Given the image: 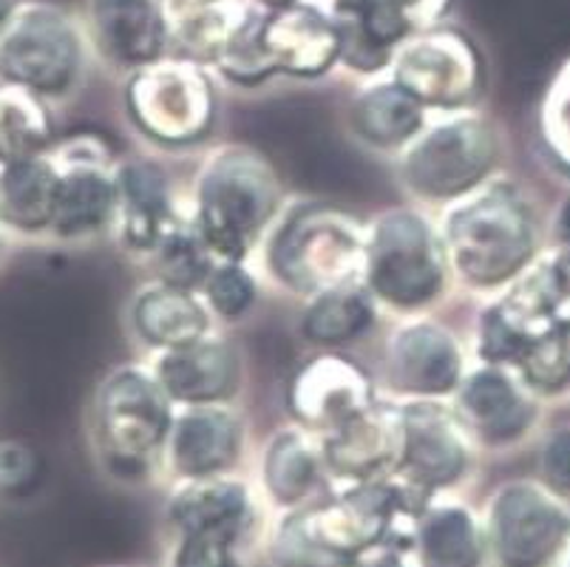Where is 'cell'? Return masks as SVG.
<instances>
[{"label": "cell", "instance_id": "6da1fadb", "mask_svg": "<svg viewBox=\"0 0 570 567\" xmlns=\"http://www.w3.org/2000/svg\"><path fill=\"white\" fill-rule=\"evenodd\" d=\"M438 225L454 284L485 299L514 284L542 253L537 202L505 174L440 207Z\"/></svg>", "mask_w": 570, "mask_h": 567}, {"label": "cell", "instance_id": "7a4b0ae2", "mask_svg": "<svg viewBox=\"0 0 570 567\" xmlns=\"http://www.w3.org/2000/svg\"><path fill=\"white\" fill-rule=\"evenodd\" d=\"M287 207L276 168L247 145H219L190 179L188 218L219 262H253Z\"/></svg>", "mask_w": 570, "mask_h": 567}, {"label": "cell", "instance_id": "3957f363", "mask_svg": "<svg viewBox=\"0 0 570 567\" xmlns=\"http://www.w3.org/2000/svg\"><path fill=\"white\" fill-rule=\"evenodd\" d=\"M176 405L148 361L119 363L97 383L88 434L106 475L126 486L163 480V449Z\"/></svg>", "mask_w": 570, "mask_h": 567}, {"label": "cell", "instance_id": "277c9868", "mask_svg": "<svg viewBox=\"0 0 570 567\" xmlns=\"http://www.w3.org/2000/svg\"><path fill=\"white\" fill-rule=\"evenodd\" d=\"M256 270L267 284L295 299L361 278L366 258V222L326 202L284 207L256 253Z\"/></svg>", "mask_w": 570, "mask_h": 567}, {"label": "cell", "instance_id": "5b68a950", "mask_svg": "<svg viewBox=\"0 0 570 567\" xmlns=\"http://www.w3.org/2000/svg\"><path fill=\"white\" fill-rule=\"evenodd\" d=\"M361 281L395 319L426 315L454 284L438 218L426 207H389L366 222V258Z\"/></svg>", "mask_w": 570, "mask_h": 567}, {"label": "cell", "instance_id": "8992f818", "mask_svg": "<svg viewBox=\"0 0 570 567\" xmlns=\"http://www.w3.org/2000/svg\"><path fill=\"white\" fill-rule=\"evenodd\" d=\"M502 134L480 108L432 114L395 156L397 182L423 207H445L500 174Z\"/></svg>", "mask_w": 570, "mask_h": 567}, {"label": "cell", "instance_id": "52a82bcc", "mask_svg": "<svg viewBox=\"0 0 570 567\" xmlns=\"http://www.w3.org/2000/svg\"><path fill=\"white\" fill-rule=\"evenodd\" d=\"M126 117L151 148H196L214 134L219 117L214 75L202 62L170 51L128 75Z\"/></svg>", "mask_w": 570, "mask_h": 567}, {"label": "cell", "instance_id": "ba28073f", "mask_svg": "<svg viewBox=\"0 0 570 567\" xmlns=\"http://www.w3.org/2000/svg\"><path fill=\"white\" fill-rule=\"evenodd\" d=\"M480 514L489 567H557L570 542V502L539 477L502 480Z\"/></svg>", "mask_w": 570, "mask_h": 567}, {"label": "cell", "instance_id": "9c48e42d", "mask_svg": "<svg viewBox=\"0 0 570 567\" xmlns=\"http://www.w3.org/2000/svg\"><path fill=\"white\" fill-rule=\"evenodd\" d=\"M86 71V35L63 9L29 0L0 26V80L63 100Z\"/></svg>", "mask_w": 570, "mask_h": 567}, {"label": "cell", "instance_id": "30bf717a", "mask_svg": "<svg viewBox=\"0 0 570 567\" xmlns=\"http://www.w3.org/2000/svg\"><path fill=\"white\" fill-rule=\"evenodd\" d=\"M403 454L395 477L423 499L463 493L474 480L480 446L452 398L401 400Z\"/></svg>", "mask_w": 570, "mask_h": 567}, {"label": "cell", "instance_id": "8fae6325", "mask_svg": "<svg viewBox=\"0 0 570 567\" xmlns=\"http://www.w3.org/2000/svg\"><path fill=\"white\" fill-rule=\"evenodd\" d=\"M60 187L49 238L82 244L102 238L117 222V154L100 131L66 134L51 148Z\"/></svg>", "mask_w": 570, "mask_h": 567}, {"label": "cell", "instance_id": "7c38bea8", "mask_svg": "<svg viewBox=\"0 0 570 567\" xmlns=\"http://www.w3.org/2000/svg\"><path fill=\"white\" fill-rule=\"evenodd\" d=\"M386 75L432 114L476 108L485 88L483 57L454 29L412 31L397 46Z\"/></svg>", "mask_w": 570, "mask_h": 567}, {"label": "cell", "instance_id": "4fadbf2b", "mask_svg": "<svg viewBox=\"0 0 570 567\" xmlns=\"http://www.w3.org/2000/svg\"><path fill=\"white\" fill-rule=\"evenodd\" d=\"M471 366L463 338L432 312L397 319L383 341L381 392L395 400L452 398Z\"/></svg>", "mask_w": 570, "mask_h": 567}, {"label": "cell", "instance_id": "5bb4252c", "mask_svg": "<svg viewBox=\"0 0 570 567\" xmlns=\"http://www.w3.org/2000/svg\"><path fill=\"white\" fill-rule=\"evenodd\" d=\"M163 522L168 537L216 534L250 550H262L269 511L256 482L233 471V475L170 482Z\"/></svg>", "mask_w": 570, "mask_h": 567}, {"label": "cell", "instance_id": "9a60e30c", "mask_svg": "<svg viewBox=\"0 0 570 567\" xmlns=\"http://www.w3.org/2000/svg\"><path fill=\"white\" fill-rule=\"evenodd\" d=\"M452 403L480 451H508L525 443L542 418V398L514 366L471 361Z\"/></svg>", "mask_w": 570, "mask_h": 567}, {"label": "cell", "instance_id": "2e32d148", "mask_svg": "<svg viewBox=\"0 0 570 567\" xmlns=\"http://www.w3.org/2000/svg\"><path fill=\"white\" fill-rule=\"evenodd\" d=\"M381 394L375 374L344 350H313L289 378L287 412L293 423L326 434L370 409Z\"/></svg>", "mask_w": 570, "mask_h": 567}, {"label": "cell", "instance_id": "e0dca14e", "mask_svg": "<svg viewBox=\"0 0 570 567\" xmlns=\"http://www.w3.org/2000/svg\"><path fill=\"white\" fill-rule=\"evenodd\" d=\"M321 437L326 491L395 477L403 454L401 400L381 394L370 409Z\"/></svg>", "mask_w": 570, "mask_h": 567}, {"label": "cell", "instance_id": "ac0fdd59", "mask_svg": "<svg viewBox=\"0 0 570 567\" xmlns=\"http://www.w3.org/2000/svg\"><path fill=\"white\" fill-rule=\"evenodd\" d=\"M117 187V222L111 236L126 256L145 262L157 244L188 218V196L179 194L174 176L154 156L119 159Z\"/></svg>", "mask_w": 570, "mask_h": 567}, {"label": "cell", "instance_id": "d6986e66", "mask_svg": "<svg viewBox=\"0 0 570 567\" xmlns=\"http://www.w3.org/2000/svg\"><path fill=\"white\" fill-rule=\"evenodd\" d=\"M247 449V423L236 403L179 405L163 449V480L183 482L238 471Z\"/></svg>", "mask_w": 570, "mask_h": 567}, {"label": "cell", "instance_id": "ffe728a7", "mask_svg": "<svg viewBox=\"0 0 570 567\" xmlns=\"http://www.w3.org/2000/svg\"><path fill=\"white\" fill-rule=\"evenodd\" d=\"M157 372L174 405L236 403L245 387V361L236 343L219 330L194 343L151 355Z\"/></svg>", "mask_w": 570, "mask_h": 567}, {"label": "cell", "instance_id": "44dd1931", "mask_svg": "<svg viewBox=\"0 0 570 567\" xmlns=\"http://www.w3.org/2000/svg\"><path fill=\"white\" fill-rule=\"evenodd\" d=\"M88 40L108 69L122 75L170 55L163 0H88Z\"/></svg>", "mask_w": 570, "mask_h": 567}, {"label": "cell", "instance_id": "7402d4cb", "mask_svg": "<svg viewBox=\"0 0 570 567\" xmlns=\"http://www.w3.org/2000/svg\"><path fill=\"white\" fill-rule=\"evenodd\" d=\"M406 556L414 567H489L483 514L463 493H438L417 508Z\"/></svg>", "mask_w": 570, "mask_h": 567}, {"label": "cell", "instance_id": "603a6c76", "mask_svg": "<svg viewBox=\"0 0 570 567\" xmlns=\"http://www.w3.org/2000/svg\"><path fill=\"white\" fill-rule=\"evenodd\" d=\"M256 488L269 514L293 511L326 493L321 437L298 423L273 431L258 454Z\"/></svg>", "mask_w": 570, "mask_h": 567}, {"label": "cell", "instance_id": "cb8c5ba5", "mask_svg": "<svg viewBox=\"0 0 570 567\" xmlns=\"http://www.w3.org/2000/svg\"><path fill=\"white\" fill-rule=\"evenodd\" d=\"M262 40L276 75L293 80H321L341 66V38L333 14L307 3H284L276 12H267Z\"/></svg>", "mask_w": 570, "mask_h": 567}, {"label": "cell", "instance_id": "d4e9b609", "mask_svg": "<svg viewBox=\"0 0 570 567\" xmlns=\"http://www.w3.org/2000/svg\"><path fill=\"white\" fill-rule=\"evenodd\" d=\"M330 14L341 38V66L361 80L386 75L397 46L417 31L397 0H335Z\"/></svg>", "mask_w": 570, "mask_h": 567}, {"label": "cell", "instance_id": "484cf974", "mask_svg": "<svg viewBox=\"0 0 570 567\" xmlns=\"http://www.w3.org/2000/svg\"><path fill=\"white\" fill-rule=\"evenodd\" d=\"M429 117L432 111L420 106L412 94L403 91L389 75L361 80L346 111L355 143L386 156L401 154L426 128Z\"/></svg>", "mask_w": 570, "mask_h": 567}, {"label": "cell", "instance_id": "4316f807", "mask_svg": "<svg viewBox=\"0 0 570 567\" xmlns=\"http://www.w3.org/2000/svg\"><path fill=\"white\" fill-rule=\"evenodd\" d=\"M216 324L219 321L202 293L170 287L154 278L139 287L128 304V326L151 355L199 341L216 332Z\"/></svg>", "mask_w": 570, "mask_h": 567}, {"label": "cell", "instance_id": "83f0119b", "mask_svg": "<svg viewBox=\"0 0 570 567\" xmlns=\"http://www.w3.org/2000/svg\"><path fill=\"white\" fill-rule=\"evenodd\" d=\"M57 187L60 168L51 150L0 165V231L18 238L49 236Z\"/></svg>", "mask_w": 570, "mask_h": 567}, {"label": "cell", "instance_id": "f1b7e54d", "mask_svg": "<svg viewBox=\"0 0 570 567\" xmlns=\"http://www.w3.org/2000/svg\"><path fill=\"white\" fill-rule=\"evenodd\" d=\"M383 310L361 278L304 301L298 332L313 350H346L372 335Z\"/></svg>", "mask_w": 570, "mask_h": 567}, {"label": "cell", "instance_id": "f546056e", "mask_svg": "<svg viewBox=\"0 0 570 567\" xmlns=\"http://www.w3.org/2000/svg\"><path fill=\"white\" fill-rule=\"evenodd\" d=\"M57 139L55 114L43 94L0 80V165L49 154Z\"/></svg>", "mask_w": 570, "mask_h": 567}, {"label": "cell", "instance_id": "4dcf8cb0", "mask_svg": "<svg viewBox=\"0 0 570 567\" xmlns=\"http://www.w3.org/2000/svg\"><path fill=\"white\" fill-rule=\"evenodd\" d=\"M514 369L542 400L570 394V312L528 338Z\"/></svg>", "mask_w": 570, "mask_h": 567}, {"label": "cell", "instance_id": "1f68e13d", "mask_svg": "<svg viewBox=\"0 0 570 567\" xmlns=\"http://www.w3.org/2000/svg\"><path fill=\"white\" fill-rule=\"evenodd\" d=\"M216 262L219 258L214 256V250L207 247L205 238L196 233V227L190 225V218L179 222L157 244L151 256L145 258L154 281H163V284H170V287L179 290H190V293H202L207 275L216 267Z\"/></svg>", "mask_w": 570, "mask_h": 567}, {"label": "cell", "instance_id": "d6a6232c", "mask_svg": "<svg viewBox=\"0 0 570 567\" xmlns=\"http://www.w3.org/2000/svg\"><path fill=\"white\" fill-rule=\"evenodd\" d=\"M258 295H262V275L253 262H216L202 287V299L219 324H236L250 315Z\"/></svg>", "mask_w": 570, "mask_h": 567}, {"label": "cell", "instance_id": "836d02e7", "mask_svg": "<svg viewBox=\"0 0 570 567\" xmlns=\"http://www.w3.org/2000/svg\"><path fill=\"white\" fill-rule=\"evenodd\" d=\"M539 134L551 154L553 165L570 176V60L553 75L542 108H539Z\"/></svg>", "mask_w": 570, "mask_h": 567}, {"label": "cell", "instance_id": "e575fe53", "mask_svg": "<svg viewBox=\"0 0 570 567\" xmlns=\"http://www.w3.org/2000/svg\"><path fill=\"white\" fill-rule=\"evenodd\" d=\"M253 550L216 534L168 537L165 567H250Z\"/></svg>", "mask_w": 570, "mask_h": 567}, {"label": "cell", "instance_id": "d590c367", "mask_svg": "<svg viewBox=\"0 0 570 567\" xmlns=\"http://www.w3.org/2000/svg\"><path fill=\"white\" fill-rule=\"evenodd\" d=\"M537 477L570 502V426H559L542 440Z\"/></svg>", "mask_w": 570, "mask_h": 567}, {"label": "cell", "instance_id": "8d00e7d4", "mask_svg": "<svg viewBox=\"0 0 570 567\" xmlns=\"http://www.w3.org/2000/svg\"><path fill=\"white\" fill-rule=\"evenodd\" d=\"M40 457L20 440H3L0 443V491L20 493L38 482Z\"/></svg>", "mask_w": 570, "mask_h": 567}, {"label": "cell", "instance_id": "74e56055", "mask_svg": "<svg viewBox=\"0 0 570 567\" xmlns=\"http://www.w3.org/2000/svg\"><path fill=\"white\" fill-rule=\"evenodd\" d=\"M341 567H414V565L406 556V550L397 548V545L392 542H381L361 550V554L346 559Z\"/></svg>", "mask_w": 570, "mask_h": 567}, {"label": "cell", "instance_id": "f35d334b", "mask_svg": "<svg viewBox=\"0 0 570 567\" xmlns=\"http://www.w3.org/2000/svg\"><path fill=\"white\" fill-rule=\"evenodd\" d=\"M14 7H18L14 0H0V26L7 23V18H9V14H12Z\"/></svg>", "mask_w": 570, "mask_h": 567}, {"label": "cell", "instance_id": "ab89813d", "mask_svg": "<svg viewBox=\"0 0 570 567\" xmlns=\"http://www.w3.org/2000/svg\"><path fill=\"white\" fill-rule=\"evenodd\" d=\"M557 567H570V542H568V548H564L562 559H559V565H557Z\"/></svg>", "mask_w": 570, "mask_h": 567}, {"label": "cell", "instance_id": "60d3db41", "mask_svg": "<svg viewBox=\"0 0 570 567\" xmlns=\"http://www.w3.org/2000/svg\"><path fill=\"white\" fill-rule=\"evenodd\" d=\"M102 567H139V565H102Z\"/></svg>", "mask_w": 570, "mask_h": 567}, {"label": "cell", "instance_id": "b9f144b4", "mask_svg": "<svg viewBox=\"0 0 570 567\" xmlns=\"http://www.w3.org/2000/svg\"><path fill=\"white\" fill-rule=\"evenodd\" d=\"M0 244H3V231H0Z\"/></svg>", "mask_w": 570, "mask_h": 567}]
</instances>
